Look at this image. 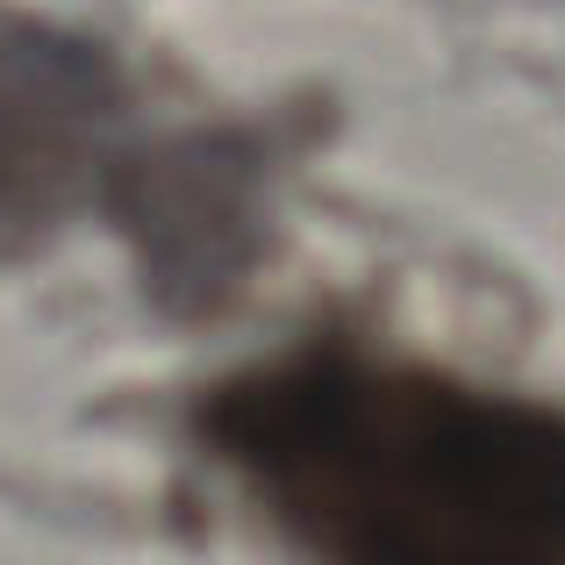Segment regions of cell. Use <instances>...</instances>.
I'll return each mask as SVG.
<instances>
[{"label": "cell", "mask_w": 565, "mask_h": 565, "mask_svg": "<svg viewBox=\"0 0 565 565\" xmlns=\"http://www.w3.org/2000/svg\"><path fill=\"white\" fill-rule=\"evenodd\" d=\"M201 444L301 552L565 565V408L316 344L222 380Z\"/></svg>", "instance_id": "obj_1"}, {"label": "cell", "mask_w": 565, "mask_h": 565, "mask_svg": "<svg viewBox=\"0 0 565 565\" xmlns=\"http://www.w3.org/2000/svg\"><path fill=\"white\" fill-rule=\"evenodd\" d=\"M108 215L172 316L244 294L265 244V151L244 129H193L108 158Z\"/></svg>", "instance_id": "obj_2"}, {"label": "cell", "mask_w": 565, "mask_h": 565, "mask_svg": "<svg viewBox=\"0 0 565 565\" xmlns=\"http://www.w3.org/2000/svg\"><path fill=\"white\" fill-rule=\"evenodd\" d=\"M122 115V72L65 29H0V244L43 236L94 172Z\"/></svg>", "instance_id": "obj_3"}]
</instances>
